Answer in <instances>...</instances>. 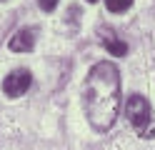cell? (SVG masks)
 <instances>
[{
    "mask_svg": "<svg viewBox=\"0 0 155 150\" xmlns=\"http://www.w3.org/2000/svg\"><path fill=\"white\" fill-rule=\"evenodd\" d=\"M83 105L95 130H110L120 110V70L110 60L95 63L83 85Z\"/></svg>",
    "mask_w": 155,
    "mask_h": 150,
    "instance_id": "obj_1",
    "label": "cell"
},
{
    "mask_svg": "<svg viewBox=\"0 0 155 150\" xmlns=\"http://www.w3.org/2000/svg\"><path fill=\"white\" fill-rule=\"evenodd\" d=\"M125 115H128L130 125L138 130L143 138H153L155 135V123H153V108L143 95H130L125 103Z\"/></svg>",
    "mask_w": 155,
    "mask_h": 150,
    "instance_id": "obj_2",
    "label": "cell"
},
{
    "mask_svg": "<svg viewBox=\"0 0 155 150\" xmlns=\"http://www.w3.org/2000/svg\"><path fill=\"white\" fill-rule=\"evenodd\" d=\"M33 83V75L28 73V70H13L10 75L3 80V93L8 98H20L28 88Z\"/></svg>",
    "mask_w": 155,
    "mask_h": 150,
    "instance_id": "obj_3",
    "label": "cell"
},
{
    "mask_svg": "<svg viewBox=\"0 0 155 150\" xmlns=\"http://www.w3.org/2000/svg\"><path fill=\"white\" fill-rule=\"evenodd\" d=\"M33 45H35V30L33 28H20L10 38V43H8V48H10L13 53H30Z\"/></svg>",
    "mask_w": 155,
    "mask_h": 150,
    "instance_id": "obj_4",
    "label": "cell"
},
{
    "mask_svg": "<svg viewBox=\"0 0 155 150\" xmlns=\"http://www.w3.org/2000/svg\"><path fill=\"white\" fill-rule=\"evenodd\" d=\"M103 45H105V50H108L110 55H125L128 53V43L118 40L113 33H110V38H103Z\"/></svg>",
    "mask_w": 155,
    "mask_h": 150,
    "instance_id": "obj_5",
    "label": "cell"
},
{
    "mask_svg": "<svg viewBox=\"0 0 155 150\" xmlns=\"http://www.w3.org/2000/svg\"><path fill=\"white\" fill-rule=\"evenodd\" d=\"M130 5H133V0H105V8L110 13H125Z\"/></svg>",
    "mask_w": 155,
    "mask_h": 150,
    "instance_id": "obj_6",
    "label": "cell"
},
{
    "mask_svg": "<svg viewBox=\"0 0 155 150\" xmlns=\"http://www.w3.org/2000/svg\"><path fill=\"white\" fill-rule=\"evenodd\" d=\"M38 3H40V8L45 10V13H50V10L58 8V3H60V0H38Z\"/></svg>",
    "mask_w": 155,
    "mask_h": 150,
    "instance_id": "obj_7",
    "label": "cell"
},
{
    "mask_svg": "<svg viewBox=\"0 0 155 150\" xmlns=\"http://www.w3.org/2000/svg\"><path fill=\"white\" fill-rule=\"evenodd\" d=\"M88 3H98V0H88Z\"/></svg>",
    "mask_w": 155,
    "mask_h": 150,
    "instance_id": "obj_8",
    "label": "cell"
}]
</instances>
